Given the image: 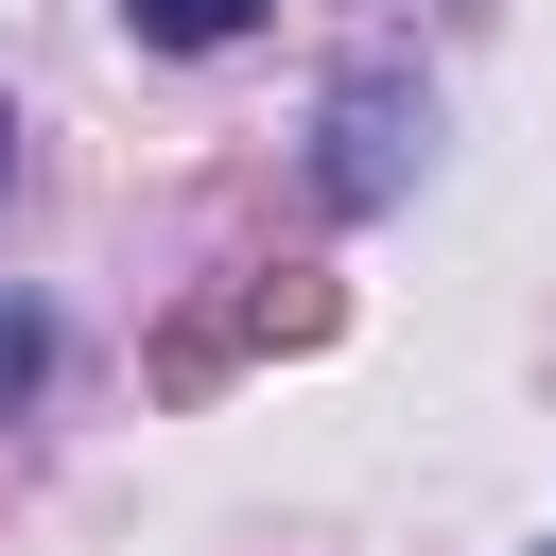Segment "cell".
Returning a JSON list of instances; mask_svg holds the SVG:
<instances>
[{
    "mask_svg": "<svg viewBox=\"0 0 556 556\" xmlns=\"http://www.w3.org/2000/svg\"><path fill=\"white\" fill-rule=\"evenodd\" d=\"M139 17V52H226V35H261V0H122Z\"/></svg>",
    "mask_w": 556,
    "mask_h": 556,
    "instance_id": "1",
    "label": "cell"
},
{
    "mask_svg": "<svg viewBox=\"0 0 556 556\" xmlns=\"http://www.w3.org/2000/svg\"><path fill=\"white\" fill-rule=\"evenodd\" d=\"M0 174H17V122H0Z\"/></svg>",
    "mask_w": 556,
    "mask_h": 556,
    "instance_id": "2",
    "label": "cell"
}]
</instances>
